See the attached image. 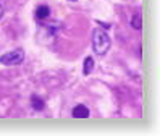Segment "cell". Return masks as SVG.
<instances>
[{
  "mask_svg": "<svg viewBox=\"0 0 160 136\" xmlns=\"http://www.w3.org/2000/svg\"><path fill=\"white\" fill-rule=\"evenodd\" d=\"M24 60V50L23 49H15L12 52H7L0 57V63L7 65V66H15V65H20Z\"/></svg>",
  "mask_w": 160,
  "mask_h": 136,
  "instance_id": "7a4b0ae2",
  "label": "cell"
},
{
  "mask_svg": "<svg viewBox=\"0 0 160 136\" xmlns=\"http://www.w3.org/2000/svg\"><path fill=\"white\" fill-rule=\"evenodd\" d=\"M92 49L99 57H103L110 49V37L105 33V29L96 28L92 33Z\"/></svg>",
  "mask_w": 160,
  "mask_h": 136,
  "instance_id": "6da1fadb",
  "label": "cell"
},
{
  "mask_svg": "<svg viewBox=\"0 0 160 136\" xmlns=\"http://www.w3.org/2000/svg\"><path fill=\"white\" fill-rule=\"evenodd\" d=\"M2 16H3V7H2V3H0V19H2Z\"/></svg>",
  "mask_w": 160,
  "mask_h": 136,
  "instance_id": "ba28073f",
  "label": "cell"
},
{
  "mask_svg": "<svg viewBox=\"0 0 160 136\" xmlns=\"http://www.w3.org/2000/svg\"><path fill=\"white\" fill-rule=\"evenodd\" d=\"M34 15H36L37 21L42 23V21H45V19L50 16V8L47 7V5H39V7L36 8V13H34Z\"/></svg>",
  "mask_w": 160,
  "mask_h": 136,
  "instance_id": "3957f363",
  "label": "cell"
},
{
  "mask_svg": "<svg viewBox=\"0 0 160 136\" xmlns=\"http://www.w3.org/2000/svg\"><path fill=\"white\" fill-rule=\"evenodd\" d=\"M131 26H133V29H136V31H141V29H142V19H141V13L133 15V18H131Z\"/></svg>",
  "mask_w": 160,
  "mask_h": 136,
  "instance_id": "8992f818",
  "label": "cell"
},
{
  "mask_svg": "<svg viewBox=\"0 0 160 136\" xmlns=\"http://www.w3.org/2000/svg\"><path fill=\"white\" fill-rule=\"evenodd\" d=\"M68 2H76V0H68Z\"/></svg>",
  "mask_w": 160,
  "mask_h": 136,
  "instance_id": "9c48e42d",
  "label": "cell"
},
{
  "mask_svg": "<svg viewBox=\"0 0 160 136\" xmlns=\"http://www.w3.org/2000/svg\"><path fill=\"white\" fill-rule=\"evenodd\" d=\"M92 70H94V58L92 57H86V60H84V66H82V73L89 75V73H92Z\"/></svg>",
  "mask_w": 160,
  "mask_h": 136,
  "instance_id": "52a82bcc",
  "label": "cell"
},
{
  "mask_svg": "<svg viewBox=\"0 0 160 136\" xmlns=\"http://www.w3.org/2000/svg\"><path fill=\"white\" fill-rule=\"evenodd\" d=\"M71 113H73L74 118H88L91 112H89V109H88V107L84 105V104H78V105L73 109Z\"/></svg>",
  "mask_w": 160,
  "mask_h": 136,
  "instance_id": "277c9868",
  "label": "cell"
},
{
  "mask_svg": "<svg viewBox=\"0 0 160 136\" xmlns=\"http://www.w3.org/2000/svg\"><path fill=\"white\" fill-rule=\"evenodd\" d=\"M31 105H32V109L34 110H44V107H45V102L41 99L39 96H31Z\"/></svg>",
  "mask_w": 160,
  "mask_h": 136,
  "instance_id": "5b68a950",
  "label": "cell"
}]
</instances>
